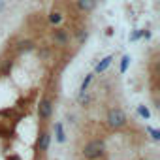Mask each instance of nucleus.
Masks as SVG:
<instances>
[{"mask_svg":"<svg viewBox=\"0 0 160 160\" xmlns=\"http://www.w3.org/2000/svg\"><path fill=\"white\" fill-rule=\"evenodd\" d=\"M138 113L143 117V119H151V111L147 106H138Z\"/></svg>","mask_w":160,"mask_h":160,"instance_id":"13","label":"nucleus"},{"mask_svg":"<svg viewBox=\"0 0 160 160\" xmlns=\"http://www.w3.org/2000/svg\"><path fill=\"white\" fill-rule=\"evenodd\" d=\"M128 64H130V57H128V55H124V57L121 58V68H119V72H121V73H124V72L128 70Z\"/></svg>","mask_w":160,"mask_h":160,"instance_id":"12","label":"nucleus"},{"mask_svg":"<svg viewBox=\"0 0 160 160\" xmlns=\"http://www.w3.org/2000/svg\"><path fill=\"white\" fill-rule=\"evenodd\" d=\"M104 152H106V143L102 139H92L83 147V156L87 160H96V158L104 156Z\"/></svg>","mask_w":160,"mask_h":160,"instance_id":"1","label":"nucleus"},{"mask_svg":"<svg viewBox=\"0 0 160 160\" xmlns=\"http://www.w3.org/2000/svg\"><path fill=\"white\" fill-rule=\"evenodd\" d=\"M147 132L151 134V138H152L154 141H158V139H160V132H158L156 128H152V126H147Z\"/></svg>","mask_w":160,"mask_h":160,"instance_id":"14","label":"nucleus"},{"mask_svg":"<svg viewBox=\"0 0 160 160\" xmlns=\"http://www.w3.org/2000/svg\"><path fill=\"white\" fill-rule=\"evenodd\" d=\"M49 143H51V134L49 132H40V138H38V149L40 151H47L49 149Z\"/></svg>","mask_w":160,"mask_h":160,"instance_id":"5","label":"nucleus"},{"mask_svg":"<svg viewBox=\"0 0 160 160\" xmlns=\"http://www.w3.org/2000/svg\"><path fill=\"white\" fill-rule=\"evenodd\" d=\"M51 113H53V102L49 98H43L40 102V106H38V117L42 121H47L51 117Z\"/></svg>","mask_w":160,"mask_h":160,"instance_id":"3","label":"nucleus"},{"mask_svg":"<svg viewBox=\"0 0 160 160\" xmlns=\"http://www.w3.org/2000/svg\"><path fill=\"white\" fill-rule=\"evenodd\" d=\"M53 40H55V43H58V45H66V43L70 42V34H68L64 28H55V30H53Z\"/></svg>","mask_w":160,"mask_h":160,"instance_id":"4","label":"nucleus"},{"mask_svg":"<svg viewBox=\"0 0 160 160\" xmlns=\"http://www.w3.org/2000/svg\"><path fill=\"white\" fill-rule=\"evenodd\" d=\"M77 6L81 12H92L96 8V0H77Z\"/></svg>","mask_w":160,"mask_h":160,"instance_id":"7","label":"nucleus"},{"mask_svg":"<svg viewBox=\"0 0 160 160\" xmlns=\"http://www.w3.org/2000/svg\"><path fill=\"white\" fill-rule=\"evenodd\" d=\"M111 62H113V57H111V55H108L106 58H102V60L96 64L94 72H96V73H102V72H106V70L109 68V64H111Z\"/></svg>","mask_w":160,"mask_h":160,"instance_id":"6","label":"nucleus"},{"mask_svg":"<svg viewBox=\"0 0 160 160\" xmlns=\"http://www.w3.org/2000/svg\"><path fill=\"white\" fill-rule=\"evenodd\" d=\"M55 139H57L58 143H64V141H66V134H64L62 122H57V124H55Z\"/></svg>","mask_w":160,"mask_h":160,"instance_id":"8","label":"nucleus"},{"mask_svg":"<svg viewBox=\"0 0 160 160\" xmlns=\"http://www.w3.org/2000/svg\"><path fill=\"white\" fill-rule=\"evenodd\" d=\"M92 77H94V73H87L85 75V79H83V83H81V94L79 96H85V92H87V89H89V85H91V81H92Z\"/></svg>","mask_w":160,"mask_h":160,"instance_id":"9","label":"nucleus"},{"mask_svg":"<svg viewBox=\"0 0 160 160\" xmlns=\"http://www.w3.org/2000/svg\"><path fill=\"white\" fill-rule=\"evenodd\" d=\"M4 10V0H0V12Z\"/></svg>","mask_w":160,"mask_h":160,"instance_id":"16","label":"nucleus"},{"mask_svg":"<svg viewBox=\"0 0 160 160\" xmlns=\"http://www.w3.org/2000/svg\"><path fill=\"white\" fill-rule=\"evenodd\" d=\"M60 21H62V13H60V12H51V13H49V23L58 25Z\"/></svg>","mask_w":160,"mask_h":160,"instance_id":"11","label":"nucleus"},{"mask_svg":"<svg viewBox=\"0 0 160 160\" xmlns=\"http://www.w3.org/2000/svg\"><path fill=\"white\" fill-rule=\"evenodd\" d=\"M21 53H28V51H32L34 49V43L30 42V40H25V42H19V47H17Z\"/></svg>","mask_w":160,"mask_h":160,"instance_id":"10","label":"nucleus"},{"mask_svg":"<svg viewBox=\"0 0 160 160\" xmlns=\"http://www.w3.org/2000/svg\"><path fill=\"white\" fill-rule=\"evenodd\" d=\"M108 124H109V128H122L124 124H126V115H124V111L121 109V108H113V109H109L108 111Z\"/></svg>","mask_w":160,"mask_h":160,"instance_id":"2","label":"nucleus"},{"mask_svg":"<svg viewBox=\"0 0 160 160\" xmlns=\"http://www.w3.org/2000/svg\"><path fill=\"white\" fill-rule=\"evenodd\" d=\"M139 36H141V32H134V34L130 36V40H132V42H136V40H138Z\"/></svg>","mask_w":160,"mask_h":160,"instance_id":"15","label":"nucleus"}]
</instances>
